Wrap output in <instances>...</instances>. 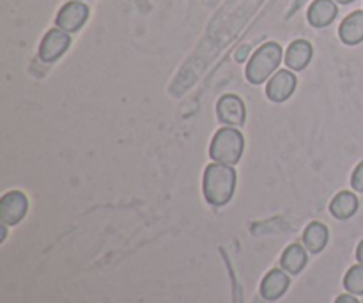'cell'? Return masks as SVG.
Returning a JSON list of instances; mask_svg holds the SVG:
<instances>
[{
  "instance_id": "9a60e30c",
  "label": "cell",
  "mask_w": 363,
  "mask_h": 303,
  "mask_svg": "<svg viewBox=\"0 0 363 303\" xmlns=\"http://www.w3.org/2000/svg\"><path fill=\"white\" fill-rule=\"evenodd\" d=\"M280 265H282V268L287 273L298 275L305 268V265H307V252H305V248L301 245H291L284 252Z\"/></svg>"
},
{
  "instance_id": "5bb4252c",
  "label": "cell",
  "mask_w": 363,
  "mask_h": 303,
  "mask_svg": "<svg viewBox=\"0 0 363 303\" xmlns=\"http://www.w3.org/2000/svg\"><path fill=\"white\" fill-rule=\"evenodd\" d=\"M303 243L312 254L321 252L326 247V243H328V229H326V226H323L321 222H312L305 229Z\"/></svg>"
},
{
  "instance_id": "8fae6325",
  "label": "cell",
  "mask_w": 363,
  "mask_h": 303,
  "mask_svg": "<svg viewBox=\"0 0 363 303\" xmlns=\"http://www.w3.org/2000/svg\"><path fill=\"white\" fill-rule=\"evenodd\" d=\"M337 4L333 0H314L308 9V21L312 27H326L337 18Z\"/></svg>"
},
{
  "instance_id": "44dd1931",
  "label": "cell",
  "mask_w": 363,
  "mask_h": 303,
  "mask_svg": "<svg viewBox=\"0 0 363 303\" xmlns=\"http://www.w3.org/2000/svg\"><path fill=\"white\" fill-rule=\"evenodd\" d=\"M335 2H339V4H351V2H353V0H335Z\"/></svg>"
},
{
  "instance_id": "7a4b0ae2",
  "label": "cell",
  "mask_w": 363,
  "mask_h": 303,
  "mask_svg": "<svg viewBox=\"0 0 363 303\" xmlns=\"http://www.w3.org/2000/svg\"><path fill=\"white\" fill-rule=\"evenodd\" d=\"M282 62V46L279 43H264L261 48L255 50L252 59L248 60L247 78L250 84L259 85L268 80L277 67Z\"/></svg>"
},
{
  "instance_id": "5b68a950",
  "label": "cell",
  "mask_w": 363,
  "mask_h": 303,
  "mask_svg": "<svg viewBox=\"0 0 363 303\" xmlns=\"http://www.w3.org/2000/svg\"><path fill=\"white\" fill-rule=\"evenodd\" d=\"M28 209L27 195L21 192H7L0 201V220L4 226H16Z\"/></svg>"
},
{
  "instance_id": "e0dca14e",
  "label": "cell",
  "mask_w": 363,
  "mask_h": 303,
  "mask_svg": "<svg viewBox=\"0 0 363 303\" xmlns=\"http://www.w3.org/2000/svg\"><path fill=\"white\" fill-rule=\"evenodd\" d=\"M351 184H353L354 190L363 192V162L354 169L353 177H351Z\"/></svg>"
},
{
  "instance_id": "9c48e42d",
  "label": "cell",
  "mask_w": 363,
  "mask_h": 303,
  "mask_svg": "<svg viewBox=\"0 0 363 303\" xmlns=\"http://www.w3.org/2000/svg\"><path fill=\"white\" fill-rule=\"evenodd\" d=\"M312 53H314V50H312L311 43L305 41V39H296L287 48L286 64L294 71L305 70L308 66V62H311Z\"/></svg>"
},
{
  "instance_id": "ac0fdd59",
  "label": "cell",
  "mask_w": 363,
  "mask_h": 303,
  "mask_svg": "<svg viewBox=\"0 0 363 303\" xmlns=\"http://www.w3.org/2000/svg\"><path fill=\"white\" fill-rule=\"evenodd\" d=\"M248 52H250V48H248L247 45L241 46V48H238V52H236V60H238V62H243V60L247 59Z\"/></svg>"
},
{
  "instance_id": "ba28073f",
  "label": "cell",
  "mask_w": 363,
  "mask_h": 303,
  "mask_svg": "<svg viewBox=\"0 0 363 303\" xmlns=\"http://www.w3.org/2000/svg\"><path fill=\"white\" fill-rule=\"evenodd\" d=\"M294 89H296V75H293L287 70H282L269 78L268 85H266V96L272 101L282 103L293 96Z\"/></svg>"
},
{
  "instance_id": "7c38bea8",
  "label": "cell",
  "mask_w": 363,
  "mask_h": 303,
  "mask_svg": "<svg viewBox=\"0 0 363 303\" xmlns=\"http://www.w3.org/2000/svg\"><path fill=\"white\" fill-rule=\"evenodd\" d=\"M339 35L346 45H358L363 41V11H354L340 23Z\"/></svg>"
},
{
  "instance_id": "4fadbf2b",
  "label": "cell",
  "mask_w": 363,
  "mask_h": 303,
  "mask_svg": "<svg viewBox=\"0 0 363 303\" xmlns=\"http://www.w3.org/2000/svg\"><path fill=\"white\" fill-rule=\"evenodd\" d=\"M358 209V199L357 195L351 194V192H340L339 195H335V199L330 204V211L335 219L346 220L357 213Z\"/></svg>"
},
{
  "instance_id": "30bf717a",
  "label": "cell",
  "mask_w": 363,
  "mask_h": 303,
  "mask_svg": "<svg viewBox=\"0 0 363 303\" xmlns=\"http://www.w3.org/2000/svg\"><path fill=\"white\" fill-rule=\"evenodd\" d=\"M287 287H289V277L286 275V270H272L262 280L261 293L266 300H277L286 293Z\"/></svg>"
},
{
  "instance_id": "277c9868",
  "label": "cell",
  "mask_w": 363,
  "mask_h": 303,
  "mask_svg": "<svg viewBox=\"0 0 363 303\" xmlns=\"http://www.w3.org/2000/svg\"><path fill=\"white\" fill-rule=\"evenodd\" d=\"M71 45L69 32L62 31V28H52V31L46 32V35L43 38L41 46H39V59L43 62H53V60L59 59Z\"/></svg>"
},
{
  "instance_id": "ffe728a7",
  "label": "cell",
  "mask_w": 363,
  "mask_h": 303,
  "mask_svg": "<svg viewBox=\"0 0 363 303\" xmlns=\"http://www.w3.org/2000/svg\"><path fill=\"white\" fill-rule=\"evenodd\" d=\"M357 259L360 261V265H363V241L358 245V248H357Z\"/></svg>"
},
{
  "instance_id": "d6986e66",
  "label": "cell",
  "mask_w": 363,
  "mask_h": 303,
  "mask_svg": "<svg viewBox=\"0 0 363 303\" xmlns=\"http://www.w3.org/2000/svg\"><path fill=\"white\" fill-rule=\"evenodd\" d=\"M335 303H358V300L354 297H351V294H342V297L337 298Z\"/></svg>"
},
{
  "instance_id": "6da1fadb",
  "label": "cell",
  "mask_w": 363,
  "mask_h": 303,
  "mask_svg": "<svg viewBox=\"0 0 363 303\" xmlns=\"http://www.w3.org/2000/svg\"><path fill=\"white\" fill-rule=\"evenodd\" d=\"M236 170L227 163H211L204 172V197L209 204L223 206L233 199Z\"/></svg>"
},
{
  "instance_id": "52a82bcc",
  "label": "cell",
  "mask_w": 363,
  "mask_h": 303,
  "mask_svg": "<svg viewBox=\"0 0 363 303\" xmlns=\"http://www.w3.org/2000/svg\"><path fill=\"white\" fill-rule=\"evenodd\" d=\"M216 116L227 126H241L245 123V117H247L243 99L236 94L222 96L218 105H216Z\"/></svg>"
},
{
  "instance_id": "3957f363",
  "label": "cell",
  "mask_w": 363,
  "mask_h": 303,
  "mask_svg": "<svg viewBox=\"0 0 363 303\" xmlns=\"http://www.w3.org/2000/svg\"><path fill=\"white\" fill-rule=\"evenodd\" d=\"M245 151V138L241 131L236 128L225 126L222 130L216 131L213 137L211 148H209V155L215 162L227 163V165H234L241 160V155Z\"/></svg>"
},
{
  "instance_id": "8992f818",
  "label": "cell",
  "mask_w": 363,
  "mask_h": 303,
  "mask_svg": "<svg viewBox=\"0 0 363 303\" xmlns=\"http://www.w3.org/2000/svg\"><path fill=\"white\" fill-rule=\"evenodd\" d=\"M89 18V7L80 0H71L57 14V27L66 32H77Z\"/></svg>"
},
{
  "instance_id": "2e32d148",
  "label": "cell",
  "mask_w": 363,
  "mask_h": 303,
  "mask_svg": "<svg viewBox=\"0 0 363 303\" xmlns=\"http://www.w3.org/2000/svg\"><path fill=\"white\" fill-rule=\"evenodd\" d=\"M344 287L353 294H363V265L353 266L344 279Z\"/></svg>"
}]
</instances>
